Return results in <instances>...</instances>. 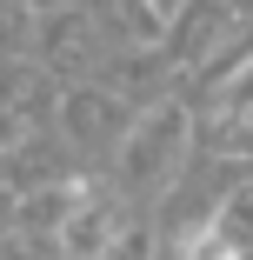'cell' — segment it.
Wrapping results in <instances>:
<instances>
[{
    "label": "cell",
    "instance_id": "cell-7",
    "mask_svg": "<svg viewBox=\"0 0 253 260\" xmlns=\"http://www.w3.org/2000/svg\"><path fill=\"white\" fill-rule=\"evenodd\" d=\"M114 260H154V234H147V227H120Z\"/></svg>",
    "mask_w": 253,
    "mask_h": 260
},
{
    "label": "cell",
    "instance_id": "cell-2",
    "mask_svg": "<svg viewBox=\"0 0 253 260\" xmlns=\"http://www.w3.org/2000/svg\"><path fill=\"white\" fill-rule=\"evenodd\" d=\"M60 134L67 147H120V93H100V87H74L60 100Z\"/></svg>",
    "mask_w": 253,
    "mask_h": 260
},
{
    "label": "cell",
    "instance_id": "cell-10",
    "mask_svg": "<svg viewBox=\"0 0 253 260\" xmlns=\"http://www.w3.org/2000/svg\"><path fill=\"white\" fill-rule=\"evenodd\" d=\"M147 7H154V20H160V27H167V20H180V14H187V7H193V0H147Z\"/></svg>",
    "mask_w": 253,
    "mask_h": 260
},
{
    "label": "cell",
    "instance_id": "cell-11",
    "mask_svg": "<svg viewBox=\"0 0 253 260\" xmlns=\"http://www.w3.org/2000/svg\"><path fill=\"white\" fill-rule=\"evenodd\" d=\"M20 7H40V14H67V0H20Z\"/></svg>",
    "mask_w": 253,
    "mask_h": 260
},
{
    "label": "cell",
    "instance_id": "cell-8",
    "mask_svg": "<svg viewBox=\"0 0 253 260\" xmlns=\"http://www.w3.org/2000/svg\"><path fill=\"white\" fill-rule=\"evenodd\" d=\"M20 147H27V120H20V114H0V160L20 153Z\"/></svg>",
    "mask_w": 253,
    "mask_h": 260
},
{
    "label": "cell",
    "instance_id": "cell-3",
    "mask_svg": "<svg viewBox=\"0 0 253 260\" xmlns=\"http://www.w3.org/2000/svg\"><path fill=\"white\" fill-rule=\"evenodd\" d=\"M93 60V14L67 7V14H47L40 20V67L47 74H87Z\"/></svg>",
    "mask_w": 253,
    "mask_h": 260
},
{
    "label": "cell",
    "instance_id": "cell-9",
    "mask_svg": "<svg viewBox=\"0 0 253 260\" xmlns=\"http://www.w3.org/2000/svg\"><path fill=\"white\" fill-rule=\"evenodd\" d=\"M20 34V0H0V47Z\"/></svg>",
    "mask_w": 253,
    "mask_h": 260
},
{
    "label": "cell",
    "instance_id": "cell-4",
    "mask_svg": "<svg viewBox=\"0 0 253 260\" xmlns=\"http://www.w3.org/2000/svg\"><path fill=\"white\" fill-rule=\"evenodd\" d=\"M93 27H107L120 47H140V40L160 34V20H154L147 0H93Z\"/></svg>",
    "mask_w": 253,
    "mask_h": 260
},
{
    "label": "cell",
    "instance_id": "cell-5",
    "mask_svg": "<svg viewBox=\"0 0 253 260\" xmlns=\"http://www.w3.org/2000/svg\"><path fill=\"white\" fill-rule=\"evenodd\" d=\"M114 240H120V234H114V207H107V200H87L80 214H74V227L60 234V247L80 253V260H87V253H114Z\"/></svg>",
    "mask_w": 253,
    "mask_h": 260
},
{
    "label": "cell",
    "instance_id": "cell-6",
    "mask_svg": "<svg viewBox=\"0 0 253 260\" xmlns=\"http://www.w3.org/2000/svg\"><path fill=\"white\" fill-rule=\"evenodd\" d=\"M213 227H220V240H227L240 260H253V187H233V193L213 207Z\"/></svg>",
    "mask_w": 253,
    "mask_h": 260
},
{
    "label": "cell",
    "instance_id": "cell-1",
    "mask_svg": "<svg viewBox=\"0 0 253 260\" xmlns=\"http://www.w3.org/2000/svg\"><path fill=\"white\" fill-rule=\"evenodd\" d=\"M187 147H193V114L180 100H154V107H140L120 153H114V193L127 200H160L173 193L180 167H187Z\"/></svg>",
    "mask_w": 253,
    "mask_h": 260
}]
</instances>
